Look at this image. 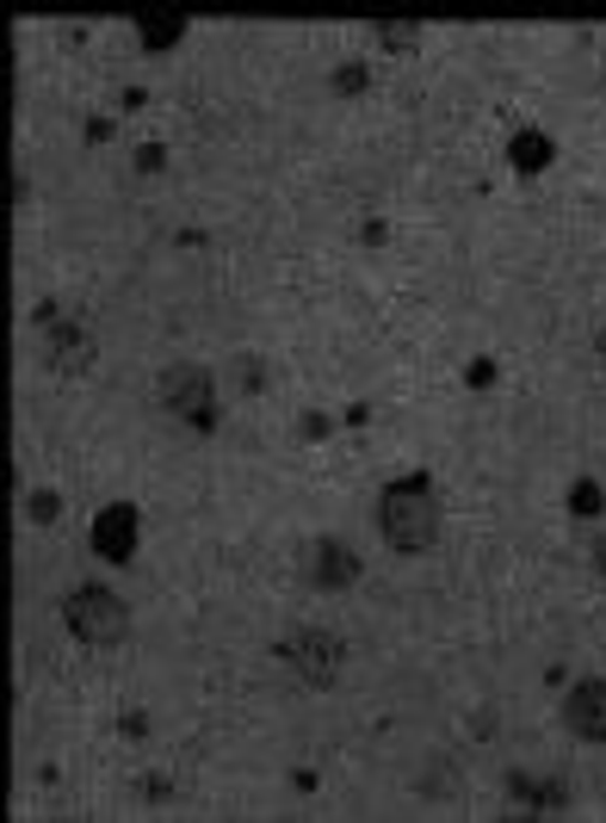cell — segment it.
<instances>
[{
    "label": "cell",
    "mask_w": 606,
    "mask_h": 823,
    "mask_svg": "<svg viewBox=\"0 0 606 823\" xmlns=\"http://www.w3.org/2000/svg\"><path fill=\"white\" fill-rule=\"evenodd\" d=\"M378 527H384V545L390 551H403V558H415V551H427V545L439 539V496L427 477H396L378 496Z\"/></svg>",
    "instance_id": "6da1fadb"
},
{
    "label": "cell",
    "mask_w": 606,
    "mask_h": 823,
    "mask_svg": "<svg viewBox=\"0 0 606 823\" xmlns=\"http://www.w3.org/2000/svg\"><path fill=\"white\" fill-rule=\"evenodd\" d=\"M63 625L81 637V644H94V651H111V644H125L130 632V613L125 601L99 582H81V589L63 594Z\"/></svg>",
    "instance_id": "7a4b0ae2"
},
{
    "label": "cell",
    "mask_w": 606,
    "mask_h": 823,
    "mask_svg": "<svg viewBox=\"0 0 606 823\" xmlns=\"http://www.w3.org/2000/svg\"><path fill=\"white\" fill-rule=\"evenodd\" d=\"M156 390H161V409H168V415H180L187 428H199V434H211V428H217V384H211V372H204V366H168Z\"/></svg>",
    "instance_id": "3957f363"
},
{
    "label": "cell",
    "mask_w": 606,
    "mask_h": 823,
    "mask_svg": "<svg viewBox=\"0 0 606 823\" xmlns=\"http://www.w3.org/2000/svg\"><path fill=\"white\" fill-rule=\"evenodd\" d=\"M279 656L297 668V682H304V687H334V682H341V663H347V644L334 632H322V625H304V632L285 637Z\"/></svg>",
    "instance_id": "277c9868"
},
{
    "label": "cell",
    "mask_w": 606,
    "mask_h": 823,
    "mask_svg": "<svg viewBox=\"0 0 606 823\" xmlns=\"http://www.w3.org/2000/svg\"><path fill=\"white\" fill-rule=\"evenodd\" d=\"M563 725H570L582 743H606V675L570 687V699H563Z\"/></svg>",
    "instance_id": "5b68a950"
},
{
    "label": "cell",
    "mask_w": 606,
    "mask_h": 823,
    "mask_svg": "<svg viewBox=\"0 0 606 823\" xmlns=\"http://www.w3.org/2000/svg\"><path fill=\"white\" fill-rule=\"evenodd\" d=\"M94 551L106 563L137 558V508H130V502H111V508L94 514Z\"/></svg>",
    "instance_id": "8992f818"
},
{
    "label": "cell",
    "mask_w": 606,
    "mask_h": 823,
    "mask_svg": "<svg viewBox=\"0 0 606 823\" xmlns=\"http://www.w3.org/2000/svg\"><path fill=\"white\" fill-rule=\"evenodd\" d=\"M44 354H50L56 372H87V366H94V328L56 316V323H44Z\"/></svg>",
    "instance_id": "52a82bcc"
},
{
    "label": "cell",
    "mask_w": 606,
    "mask_h": 823,
    "mask_svg": "<svg viewBox=\"0 0 606 823\" xmlns=\"http://www.w3.org/2000/svg\"><path fill=\"white\" fill-rule=\"evenodd\" d=\"M508 805H513V817H557V811H570V787L563 780L508 774Z\"/></svg>",
    "instance_id": "ba28073f"
},
{
    "label": "cell",
    "mask_w": 606,
    "mask_h": 823,
    "mask_svg": "<svg viewBox=\"0 0 606 823\" xmlns=\"http://www.w3.org/2000/svg\"><path fill=\"white\" fill-rule=\"evenodd\" d=\"M359 570H365L359 551H347L341 539H316L310 545V582H316V589H353Z\"/></svg>",
    "instance_id": "9c48e42d"
},
{
    "label": "cell",
    "mask_w": 606,
    "mask_h": 823,
    "mask_svg": "<svg viewBox=\"0 0 606 823\" xmlns=\"http://www.w3.org/2000/svg\"><path fill=\"white\" fill-rule=\"evenodd\" d=\"M551 156H557V143L544 137V130H513V137H508V161L520 173H544V168H551Z\"/></svg>",
    "instance_id": "30bf717a"
},
{
    "label": "cell",
    "mask_w": 606,
    "mask_h": 823,
    "mask_svg": "<svg viewBox=\"0 0 606 823\" xmlns=\"http://www.w3.org/2000/svg\"><path fill=\"white\" fill-rule=\"evenodd\" d=\"M180 38H187V19H180V13H142V19H137V44L149 50V56L173 50Z\"/></svg>",
    "instance_id": "8fae6325"
},
{
    "label": "cell",
    "mask_w": 606,
    "mask_h": 823,
    "mask_svg": "<svg viewBox=\"0 0 606 823\" xmlns=\"http://www.w3.org/2000/svg\"><path fill=\"white\" fill-rule=\"evenodd\" d=\"M570 514H575V520H594V514H606V496H600V483H594V477H582V483L570 489Z\"/></svg>",
    "instance_id": "7c38bea8"
},
{
    "label": "cell",
    "mask_w": 606,
    "mask_h": 823,
    "mask_svg": "<svg viewBox=\"0 0 606 823\" xmlns=\"http://www.w3.org/2000/svg\"><path fill=\"white\" fill-rule=\"evenodd\" d=\"M378 38H384V50H415L421 25H415V19H390V25H378Z\"/></svg>",
    "instance_id": "4fadbf2b"
},
{
    "label": "cell",
    "mask_w": 606,
    "mask_h": 823,
    "mask_svg": "<svg viewBox=\"0 0 606 823\" xmlns=\"http://www.w3.org/2000/svg\"><path fill=\"white\" fill-rule=\"evenodd\" d=\"M365 87H372V75H365V63H334V94H365Z\"/></svg>",
    "instance_id": "5bb4252c"
},
{
    "label": "cell",
    "mask_w": 606,
    "mask_h": 823,
    "mask_svg": "<svg viewBox=\"0 0 606 823\" xmlns=\"http://www.w3.org/2000/svg\"><path fill=\"white\" fill-rule=\"evenodd\" d=\"M25 514H32L38 527H50V520L63 514V502H56V489H32V502H25Z\"/></svg>",
    "instance_id": "9a60e30c"
},
{
    "label": "cell",
    "mask_w": 606,
    "mask_h": 823,
    "mask_svg": "<svg viewBox=\"0 0 606 823\" xmlns=\"http://www.w3.org/2000/svg\"><path fill=\"white\" fill-rule=\"evenodd\" d=\"M465 384H470V390H489V384H496V359H470Z\"/></svg>",
    "instance_id": "2e32d148"
},
{
    "label": "cell",
    "mask_w": 606,
    "mask_h": 823,
    "mask_svg": "<svg viewBox=\"0 0 606 823\" xmlns=\"http://www.w3.org/2000/svg\"><path fill=\"white\" fill-rule=\"evenodd\" d=\"M161 161H168L161 143H142V149H137V173H161Z\"/></svg>",
    "instance_id": "e0dca14e"
},
{
    "label": "cell",
    "mask_w": 606,
    "mask_h": 823,
    "mask_svg": "<svg viewBox=\"0 0 606 823\" xmlns=\"http://www.w3.org/2000/svg\"><path fill=\"white\" fill-rule=\"evenodd\" d=\"M168 792H173V780H161V774L142 780V799H168Z\"/></svg>",
    "instance_id": "ac0fdd59"
},
{
    "label": "cell",
    "mask_w": 606,
    "mask_h": 823,
    "mask_svg": "<svg viewBox=\"0 0 606 823\" xmlns=\"http://www.w3.org/2000/svg\"><path fill=\"white\" fill-rule=\"evenodd\" d=\"M328 434V415H304V440H322Z\"/></svg>",
    "instance_id": "d6986e66"
},
{
    "label": "cell",
    "mask_w": 606,
    "mask_h": 823,
    "mask_svg": "<svg viewBox=\"0 0 606 823\" xmlns=\"http://www.w3.org/2000/svg\"><path fill=\"white\" fill-rule=\"evenodd\" d=\"M594 563H600V570H606V539H600V545H594Z\"/></svg>",
    "instance_id": "ffe728a7"
},
{
    "label": "cell",
    "mask_w": 606,
    "mask_h": 823,
    "mask_svg": "<svg viewBox=\"0 0 606 823\" xmlns=\"http://www.w3.org/2000/svg\"><path fill=\"white\" fill-rule=\"evenodd\" d=\"M594 347H600V366H606V328H600V335H594Z\"/></svg>",
    "instance_id": "44dd1931"
}]
</instances>
